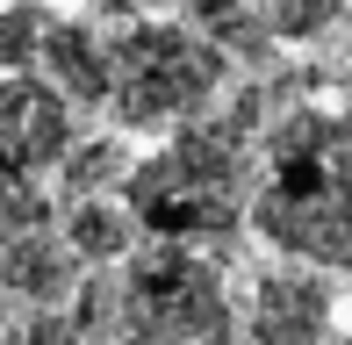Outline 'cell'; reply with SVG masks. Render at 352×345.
Listing matches in <instances>:
<instances>
[{
    "label": "cell",
    "instance_id": "277c9868",
    "mask_svg": "<svg viewBox=\"0 0 352 345\" xmlns=\"http://www.w3.org/2000/svg\"><path fill=\"white\" fill-rule=\"evenodd\" d=\"M245 309L216 252L151 245L116 266V345H237Z\"/></svg>",
    "mask_w": 352,
    "mask_h": 345
},
{
    "label": "cell",
    "instance_id": "5b68a950",
    "mask_svg": "<svg viewBox=\"0 0 352 345\" xmlns=\"http://www.w3.org/2000/svg\"><path fill=\"white\" fill-rule=\"evenodd\" d=\"M245 345H338V288L316 266H259L245 288Z\"/></svg>",
    "mask_w": 352,
    "mask_h": 345
},
{
    "label": "cell",
    "instance_id": "9a60e30c",
    "mask_svg": "<svg viewBox=\"0 0 352 345\" xmlns=\"http://www.w3.org/2000/svg\"><path fill=\"white\" fill-rule=\"evenodd\" d=\"M0 345H87V338H79V324L58 309V317H14L8 331H0Z\"/></svg>",
    "mask_w": 352,
    "mask_h": 345
},
{
    "label": "cell",
    "instance_id": "5bb4252c",
    "mask_svg": "<svg viewBox=\"0 0 352 345\" xmlns=\"http://www.w3.org/2000/svg\"><path fill=\"white\" fill-rule=\"evenodd\" d=\"M36 230H58L51 216V194L43 187H0V245H22Z\"/></svg>",
    "mask_w": 352,
    "mask_h": 345
},
{
    "label": "cell",
    "instance_id": "30bf717a",
    "mask_svg": "<svg viewBox=\"0 0 352 345\" xmlns=\"http://www.w3.org/2000/svg\"><path fill=\"white\" fill-rule=\"evenodd\" d=\"M187 29H201L230 65H266L274 43H280L274 14H266L259 0H187Z\"/></svg>",
    "mask_w": 352,
    "mask_h": 345
},
{
    "label": "cell",
    "instance_id": "2e32d148",
    "mask_svg": "<svg viewBox=\"0 0 352 345\" xmlns=\"http://www.w3.org/2000/svg\"><path fill=\"white\" fill-rule=\"evenodd\" d=\"M338 345H352V338H338Z\"/></svg>",
    "mask_w": 352,
    "mask_h": 345
},
{
    "label": "cell",
    "instance_id": "e0dca14e",
    "mask_svg": "<svg viewBox=\"0 0 352 345\" xmlns=\"http://www.w3.org/2000/svg\"><path fill=\"white\" fill-rule=\"evenodd\" d=\"M0 331H8V324H0Z\"/></svg>",
    "mask_w": 352,
    "mask_h": 345
},
{
    "label": "cell",
    "instance_id": "4fadbf2b",
    "mask_svg": "<svg viewBox=\"0 0 352 345\" xmlns=\"http://www.w3.org/2000/svg\"><path fill=\"white\" fill-rule=\"evenodd\" d=\"M266 14H274L280 43H324L331 29H345L352 0H266Z\"/></svg>",
    "mask_w": 352,
    "mask_h": 345
},
{
    "label": "cell",
    "instance_id": "8992f818",
    "mask_svg": "<svg viewBox=\"0 0 352 345\" xmlns=\"http://www.w3.org/2000/svg\"><path fill=\"white\" fill-rule=\"evenodd\" d=\"M79 144L72 101L51 80H8L0 87V166L14 172H58Z\"/></svg>",
    "mask_w": 352,
    "mask_h": 345
},
{
    "label": "cell",
    "instance_id": "ba28073f",
    "mask_svg": "<svg viewBox=\"0 0 352 345\" xmlns=\"http://www.w3.org/2000/svg\"><path fill=\"white\" fill-rule=\"evenodd\" d=\"M43 80L72 108H108V93H116V36H101V22H87V14L51 22V36H43Z\"/></svg>",
    "mask_w": 352,
    "mask_h": 345
},
{
    "label": "cell",
    "instance_id": "7c38bea8",
    "mask_svg": "<svg viewBox=\"0 0 352 345\" xmlns=\"http://www.w3.org/2000/svg\"><path fill=\"white\" fill-rule=\"evenodd\" d=\"M43 36H51V14L29 0H8L0 8V72L29 80V65H43Z\"/></svg>",
    "mask_w": 352,
    "mask_h": 345
},
{
    "label": "cell",
    "instance_id": "8fae6325",
    "mask_svg": "<svg viewBox=\"0 0 352 345\" xmlns=\"http://www.w3.org/2000/svg\"><path fill=\"white\" fill-rule=\"evenodd\" d=\"M130 172H137L130 137H122V130H101V137H79V144L65 151L58 187H65V201H122Z\"/></svg>",
    "mask_w": 352,
    "mask_h": 345
},
{
    "label": "cell",
    "instance_id": "9c48e42d",
    "mask_svg": "<svg viewBox=\"0 0 352 345\" xmlns=\"http://www.w3.org/2000/svg\"><path fill=\"white\" fill-rule=\"evenodd\" d=\"M58 238H65L72 259L94 266V274H116V266H130L144 252V230H137L130 201H65Z\"/></svg>",
    "mask_w": 352,
    "mask_h": 345
},
{
    "label": "cell",
    "instance_id": "3957f363",
    "mask_svg": "<svg viewBox=\"0 0 352 345\" xmlns=\"http://www.w3.org/2000/svg\"><path fill=\"white\" fill-rule=\"evenodd\" d=\"M230 58L187 22H122L116 29V93L108 115L122 137H180L216 115Z\"/></svg>",
    "mask_w": 352,
    "mask_h": 345
},
{
    "label": "cell",
    "instance_id": "52a82bcc",
    "mask_svg": "<svg viewBox=\"0 0 352 345\" xmlns=\"http://www.w3.org/2000/svg\"><path fill=\"white\" fill-rule=\"evenodd\" d=\"M79 288H87V266L72 259V245L58 230L0 245V302H14L22 317H58V309H72Z\"/></svg>",
    "mask_w": 352,
    "mask_h": 345
},
{
    "label": "cell",
    "instance_id": "7a4b0ae2",
    "mask_svg": "<svg viewBox=\"0 0 352 345\" xmlns=\"http://www.w3.org/2000/svg\"><path fill=\"white\" fill-rule=\"evenodd\" d=\"M252 230L295 266L352 274V108L280 101L259 137Z\"/></svg>",
    "mask_w": 352,
    "mask_h": 345
},
{
    "label": "cell",
    "instance_id": "6da1fadb",
    "mask_svg": "<svg viewBox=\"0 0 352 345\" xmlns=\"http://www.w3.org/2000/svg\"><path fill=\"white\" fill-rule=\"evenodd\" d=\"M274 122L266 87H245L230 108L209 122L166 137L151 159H137L130 201L137 230L151 245H195V252H223L237 230L252 223V187H259V137Z\"/></svg>",
    "mask_w": 352,
    "mask_h": 345
}]
</instances>
